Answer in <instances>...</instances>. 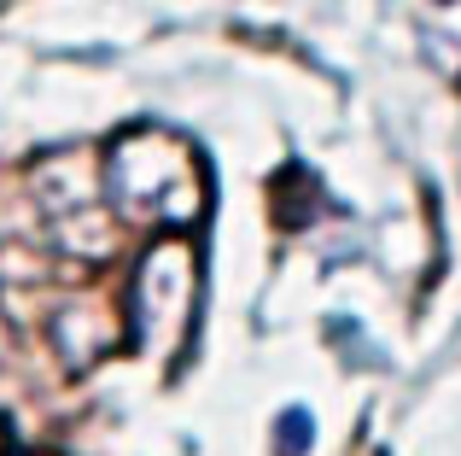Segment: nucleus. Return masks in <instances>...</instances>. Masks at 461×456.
<instances>
[{"mask_svg": "<svg viewBox=\"0 0 461 456\" xmlns=\"http://www.w3.org/2000/svg\"><path fill=\"white\" fill-rule=\"evenodd\" d=\"M105 199L135 228H193L211 205V182H204L199 152L176 129L135 123L105 152Z\"/></svg>", "mask_w": 461, "mask_h": 456, "instance_id": "1", "label": "nucleus"}, {"mask_svg": "<svg viewBox=\"0 0 461 456\" xmlns=\"http://www.w3.org/2000/svg\"><path fill=\"white\" fill-rule=\"evenodd\" d=\"M193 316H199V258L181 240H158L129 275V340L147 357H181Z\"/></svg>", "mask_w": 461, "mask_h": 456, "instance_id": "2", "label": "nucleus"}, {"mask_svg": "<svg viewBox=\"0 0 461 456\" xmlns=\"http://www.w3.org/2000/svg\"><path fill=\"white\" fill-rule=\"evenodd\" d=\"M304 451H310V415L286 410L281 415V456H304Z\"/></svg>", "mask_w": 461, "mask_h": 456, "instance_id": "3", "label": "nucleus"}, {"mask_svg": "<svg viewBox=\"0 0 461 456\" xmlns=\"http://www.w3.org/2000/svg\"><path fill=\"white\" fill-rule=\"evenodd\" d=\"M0 456H6V433H0Z\"/></svg>", "mask_w": 461, "mask_h": 456, "instance_id": "4", "label": "nucleus"}, {"mask_svg": "<svg viewBox=\"0 0 461 456\" xmlns=\"http://www.w3.org/2000/svg\"><path fill=\"white\" fill-rule=\"evenodd\" d=\"M438 6H456V0H438Z\"/></svg>", "mask_w": 461, "mask_h": 456, "instance_id": "5", "label": "nucleus"}, {"mask_svg": "<svg viewBox=\"0 0 461 456\" xmlns=\"http://www.w3.org/2000/svg\"><path fill=\"white\" fill-rule=\"evenodd\" d=\"M0 345H6V333H0Z\"/></svg>", "mask_w": 461, "mask_h": 456, "instance_id": "6", "label": "nucleus"}]
</instances>
